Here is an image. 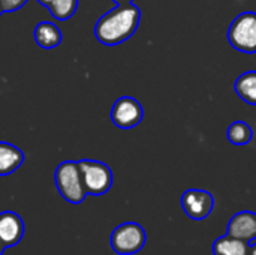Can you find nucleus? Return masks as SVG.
<instances>
[{
    "label": "nucleus",
    "instance_id": "obj_1",
    "mask_svg": "<svg viewBox=\"0 0 256 255\" xmlns=\"http://www.w3.org/2000/svg\"><path fill=\"white\" fill-rule=\"evenodd\" d=\"M141 20V9L134 3L117 5V8L104 14L96 26L94 36L104 45H118L132 38Z\"/></svg>",
    "mask_w": 256,
    "mask_h": 255
},
{
    "label": "nucleus",
    "instance_id": "obj_2",
    "mask_svg": "<svg viewBox=\"0 0 256 255\" xmlns=\"http://www.w3.org/2000/svg\"><path fill=\"white\" fill-rule=\"evenodd\" d=\"M54 182L58 194L70 204H80L86 200L87 191L84 188L78 161H63L54 173Z\"/></svg>",
    "mask_w": 256,
    "mask_h": 255
},
{
    "label": "nucleus",
    "instance_id": "obj_3",
    "mask_svg": "<svg viewBox=\"0 0 256 255\" xmlns=\"http://www.w3.org/2000/svg\"><path fill=\"white\" fill-rule=\"evenodd\" d=\"M228 41L240 53H256V12H243L232 20Z\"/></svg>",
    "mask_w": 256,
    "mask_h": 255
},
{
    "label": "nucleus",
    "instance_id": "obj_4",
    "mask_svg": "<svg viewBox=\"0 0 256 255\" xmlns=\"http://www.w3.org/2000/svg\"><path fill=\"white\" fill-rule=\"evenodd\" d=\"M78 165L87 195H104L111 189L114 177L106 164L93 159H81Z\"/></svg>",
    "mask_w": 256,
    "mask_h": 255
},
{
    "label": "nucleus",
    "instance_id": "obj_5",
    "mask_svg": "<svg viewBox=\"0 0 256 255\" xmlns=\"http://www.w3.org/2000/svg\"><path fill=\"white\" fill-rule=\"evenodd\" d=\"M111 248L118 255H132L140 252L146 242V230L136 222H124L116 227L111 233Z\"/></svg>",
    "mask_w": 256,
    "mask_h": 255
},
{
    "label": "nucleus",
    "instance_id": "obj_6",
    "mask_svg": "<svg viewBox=\"0 0 256 255\" xmlns=\"http://www.w3.org/2000/svg\"><path fill=\"white\" fill-rule=\"evenodd\" d=\"M142 105L132 96L118 98L111 108V120L120 129H130L142 122Z\"/></svg>",
    "mask_w": 256,
    "mask_h": 255
},
{
    "label": "nucleus",
    "instance_id": "obj_7",
    "mask_svg": "<svg viewBox=\"0 0 256 255\" xmlns=\"http://www.w3.org/2000/svg\"><path fill=\"white\" fill-rule=\"evenodd\" d=\"M180 203H182L184 213L194 221L206 219L208 215H212V212L214 209L213 195L204 189H188V191H184L182 198H180Z\"/></svg>",
    "mask_w": 256,
    "mask_h": 255
},
{
    "label": "nucleus",
    "instance_id": "obj_8",
    "mask_svg": "<svg viewBox=\"0 0 256 255\" xmlns=\"http://www.w3.org/2000/svg\"><path fill=\"white\" fill-rule=\"evenodd\" d=\"M226 234L249 243L254 242L256 239V213L249 210L236 213L228 222Z\"/></svg>",
    "mask_w": 256,
    "mask_h": 255
},
{
    "label": "nucleus",
    "instance_id": "obj_9",
    "mask_svg": "<svg viewBox=\"0 0 256 255\" xmlns=\"http://www.w3.org/2000/svg\"><path fill=\"white\" fill-rule=\"evenodd\" d=\"M24 230L22 218L18 213L12 210H4L0 213V239L6 248L18 245L24 236Z\"/></svg>",
    "mask_w": 256,
    "mask_h": 255
},
{
    "label": "nucleus",
    "instance_id": "obj_10",
    "mask_svg": "<svg viewBox=\"0 0 256 255\" xmlns=\"http://www.w3.org/2000/svg\"><path fill=\"white\" fill-rule=\"evenodd\" d=\"M33 38H34V42L44 50L56 48L63 41V35L60 29L54 23H50V21H40L33 30Z\"/></svg>",
    "mask_w": 256,
    "mask_h": 255
},
{
    "label": "nucleus",
    "instance_id": "obj_11",
    "mask_svg": "<svg viewBox=\"0 0 256 255\" xmlns=\"http://www.w3.org/2000/svg\"><path fill=\"white\" fill-rule=\"evenodd\" d=\"M24 162V153L16 146L0 141V176H9Z\"/></svg>",
    "mask_w": 256,
    "mask_h": 255
},
{
    "label": "nucleus",
    "instance_id": "obj_12",
    "mask_svg": "<svg viewBox=\"0 0 256 255\" xmlns=\"http://www.w3.org/2000/svg\"><path fill=\"white\" fill-rule=\"evenodd\" d=\"M250 243L234 239L231 236H224L214 240L213 243V255H249Z\"/></svg>",
    "mask_w": 256,
    "mask_h": 255
},
{
    "label": "nucleus",
    "instance_id": "obj_13",
    "mask_svg": "<svg viewBox=\"0 0 256 255\" xmlns=\"http://www.w3.org/2000/svg\"><path fill=\"white\" fill-rule=\"evenodd\" d=\"M234 89L242 101L256 105V71H248L242 74L237 78Z\"/></svg>",
    "mask_w": 256,
    "mask_h": 255
},
{
    "label": "nucleus",
    "instance_id": "obj_14",
    "mask_svg": "<svg viewBox=\"0 0 256 255\" xmlns=\"http://www.w3.org/2000/svg\"><path fill=\"white\" fill-rule=\"evenodd\" d=\"M228 140L236 144V146H246L252 141L254 138V129L250 128L249 123L243 122V120H237L232 125H230L228 131H226Z\"/></svg>",
    "mask_w": 256,
    "mask_h": 255
},
{
    "label": "nucleus",
    "instance_id": "obj_15",
    "mask_svg": "<svg viewBox=\"0 0 256 255\" xmlns=\"http://www.w3.org/2000/svg\"><path fill=\"white\" fill-rule=\"evenodd\" d=\"M76 8H78V0H51L48 5L50 14L58 21H64L74 17Z\"/></svg>",
    "mask_w": 256,
    "mask_h": 255
},
{
    "label": "nucleus",
    "instance_id": "obj_16",
    "mask_svg": "<svg viewBox=\"0 0 256 255\" xmlns=\"http://www.w3.org/2000/svg\"><path fill=\"white\" fill-rule=\"evenodd\" d=\"M26 3H27V0H0V6H2V11L3 12L18 11Z\"/></svg>",
    "mask_w": 256,
    "mask_h": 255
},
{
    "label": "nucleus",
    "instance_id": "obj_17",
    "mask_svg": "<svg viewBox=\"0 0 256 255\" xmlns=\"http://www.w3.org/2000/svg\"><path fill=\"white\" fill-rule=\"evenodd\" d=\"M116 5H129V3H132L134 0H112Z\"/></svg>",
    "mask_w": 256,
    "mask_h": 255
},
{
    "label": "nucleus",
    "instance_id": "obj_18",
    "mask_svg": "<svg viewBox=\"0 0 256 255\" xmlns=\"http://www.w3.org/2000/svg\"><path fill=\"white\" fill-rule=\"evenodd\" d=\"M249 255H256V242H254L250 245V252H249Z\"/></svg>",
    "mask_w": 256,
    "mask_h": 255
},
{
    "label": "nucleus",
    "instance_id": "obj_19",
    "mask_svg": "<svg viewBox=\"0 0 256 255\" xmlns=\"http://www.w3.org/2000/svg\"><path fill=\"white\" fill-rule=\"evenodd\" d=\"M4 249H6V246H4V243L2 242V239H0V255H3Z\"/></svg>",
    "mask_w": 256,
    "mask_h": 255
},
{
    "label": "nucleus",
    "instance_id": "obj_20",
    "mask_svg": "<svg viewBox=\"0 0 256 255\" xmlns=\"http://www.w3.org/2000/svg\"><path fill=\"white\" fill-rule=\"evenodd\" d=\"M38 2H39L40 5H44V6H46V8H48V5H50V2H51V0H38Z\"/></svg>",
    "mask_w": 256,
    "mask_h": 255
},
{
    "label": "nucleus",
    "instance_id": "obj_21",
    "mask_svg": "<svg viewBox=\"0 0 256 255\" xmlns=\"http://www.w3.org/2000/svg\"><path fill=\"white\" fill-rule=\"evenodd\" d=\"M2 14H3V11H2V6H0V15H2Z\"/></svg>",
    "mask_w": 256,
    "mask_h": 255
}]
</instances>
